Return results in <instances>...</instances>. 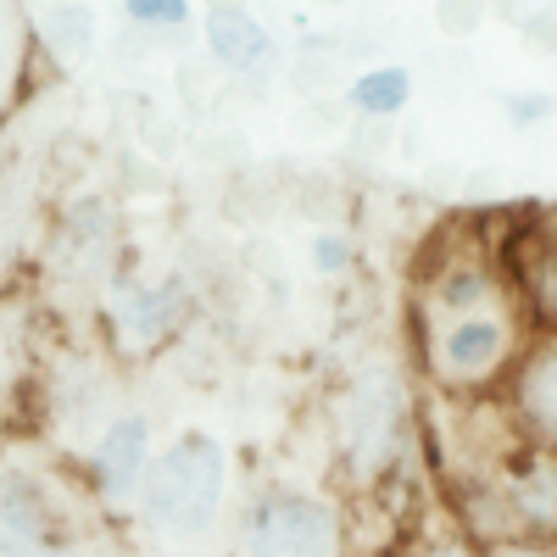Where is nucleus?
<instances>
[{
  "label": "nucleus",
  "instance_id": "1",
  "mask_svg": "<svg viewBox=\"0 0 557 557\" xmlns=\"http://www.w3.org/2000/svg\"><path fill=\"white\" fill-rule=\"evenodd\" d=\"M335 446L351 496H391L418 446V407L391 362H374L341 391Z\"/></svg>",
  "mask_w": 557,
  "mask_h": 557
},
{
  "label": "nucleus",
  "instance_id": "2",
  "mask_svg": "<svg viewBox=\"0 0 557 557\" xmlns=\"http://www.w3.org/2000/svg\"><path fill=\"white\" fill-rule=\"evenodd\" d=\"M418 323V362L435 396L451 401H474V396H496L513 357L530 341V312L524 301H502V307H480V312H451V318H412Z\"/></svg>",
  "mask_w": 557,
  "mask_h": 557
},
{
  "label": "nucleus",
  "instance_id": "3",
  "mask_svg": "<svg viewBox=\"0 0 557 557\" xmlns=\"http://www.w3.org/2000/svg\"><path fill=\"white\" fill-rule=\"evenodd\" d=\"M134 507H139V524L168 546L207 541L228 507V446L212 430L173 435L151 457Z\"/></svg>",
  "mask_w": 557,
  "mask_h": 557
},
{
  "label": "nucleus",
  "instance_id": "4",
  "mask_svg": "<svg viewBox=\"0 0 557 557\" xmlns=\"http://www.w3.org/2000/svg\"><path fill=\"white\" fill-rule=\"evenodd\" d=\"M235 557H351V513L323 491L262 485L235 519Z\"/></svg>",
  "mask_w": 557,
  "mask_h": 557
},
{
  "label": "nucleus",
  "instance_id": "5",
  "mask_svg": "<svg viewBox=\"0 0 557 557\" xmlns=\"http://www.w3.org/2000/svg\"><path fill=\"white\" fill-rule=\"evenodd\" d=\"M0 552L7 557H67L73 519L34 474H0Z\"/></svg>",
  "mask_w": 557,
  "mask_h": 557
},
{
  "label": "nucleus",
  "instance_id": "6",
  "mask_svg": "<svg viewBox=\"0 0 557 557\" xmlns=\"http://www.w3.org/2000/svg\"><path fill=\"white\" fill-rule=\"evenodd\" d=\"M496 396L524 441L557 451V330H530Z\"/></svg>",
  "mask_w": 557,
  "mask_h": 557
},
{
  "label": "nucleus",
  "instance_id": "7",
  "mask_svg": "<svg viewBox=\"0 0 557 557\" xmlns=\"http://www.w3.org/2000/svg\"><path fill=\"white\" fill-rule=\"evenodd\" d=\"M196 318V290L184 273H162L151 285H128L112 301V323H117V341L134 351H157L168 346L184 323Z\"/></svg>",
  "mask_w": 557,
  "mask_h": 557
},
{
  "label": "nucleus",
  "instance_id": "8",
  "mask_svg": "<svg viewBox=\"0 0 557 557\" xmlns=\"http://www.w3.org/2000/svg\"><path fill=\"white\" fill-rule=\"evenodd\" d=\"M151 418L146 412H112L96 446H89V480H96V496L123 507L139 496V485H146V469H151Z\"/></svg>",
  "mask_w": 557,
  "mask_h": 557
},
{
  "label": "nucleus",
  "instance_id": "9",
  "mask_svg": "<svg viewBox=\"0 0 557 557\" xmlns=\"http://www.w3.org/2000/svg\"><path fill=\"white\" fill-rule=\"evenodd\" d=\"M201 39H207V57L223 73H240V78H262L278 67V39L268 34V23L235 0H212L207 17H201Z\"/></svg>",
  "mask_w": 557,
  "mask_h": 557
},
{
  "label": "nucleus",
  "instance_id": "10",
  "mask_svg": "<svg viewBox=\"0 0 557 557\" xmlns=\"http://www.w3.org/2000/svg\"><path fill=\"white\" fill-rule=\"evenodd\" d=\"M34 28H39V45L57 62H84L101 39V17H96V7H84V0H51Z\"/></svg>",
  "mask_w": 557,
  "mask_h": 557
},
{
  "label": "nucleus",
  "instance_id": "11",
  "mask_svg": "<svg viewBox=\"0 0 557 557\" xmlns=\"http://www.w3.org/2000/svg\"><path fill=\"white\" fill-rule=\"evenodd\" d=\"M346 107L357 117H374V123H396L412 107V67L385 62V67H368L346 84Z\"/></svg>",
  "mask_w": 557,
  "mask_h": 557
},
{
  "label": "nucleus",
  "instance_id": "12",
  "mask_svg": "<svg viewBox=\"0 0 557 557\" xmlns=\"http://www.w3.org/2000/svg\"><path fill=\"white\" fill-rule=\"evenodd\" d=\"M62 240L73 246V251H112V240H117V212H112V201L107 196H73L67 201V212H62Z\"/></svg>",
  "mask_w": 557,
  "mask_h": 557
},
{
  "label": "nucleus",
  "instance_id": "13",
  "mask_svg": "<svg viewBox=\"0 0 557 557\" xmlns=\"http://www.w3.org/2000/svg\"><path fill=\"white\" fill-rule=\"evenodd\" d=\"M396 557H485V546L462 530V524L446 513V502H441V513H435L430 524L407 530V546H401Z\"/></svg>",
  "mask_w": 557,
  "mask_h": 557
},
{
  "label": "nucleus",
  "instance_id": "14",
  "mask_svg": "<svg viewBox=\"0 0 557 557\" xmlns=\"http://www.w3.org/2000/svg\"><path fill=\"white\" fill-rule=\"evenodd\" d=\"M123 17L151 34H178L196 23V0H123Z\"/></svg>",
  "mask_w": 557,
  "mask_h": 557
},
{
  "label": "nucleus",
  "instance_id": "15",
  "mask_svg": "<svg viewBox=\"0 0 557 557\" xmlns=\"http://www.w3.org/2000/svg\"><path fill=\"white\" fill-rule=\"evenodd\" d=\"M307 262H312V273H323V278H341V273H351V262H357V240L346 235V228H318L312 246H307Z\"/></svg>",
  "mask_w": 557,
  "mask_h": 557
},
{
  "label": "nucleus",
  "instance_id": "16",
  "mask_svg": "<svg viewBox=\"0 0 557 557\" xmlns=\"http://www.w3.org/2000/svg\"><path fill=\"white\" fill-rule=\"evenodd\" d=\"M502 117L513 123L519 134H530L546 117H557V96H552V89H507V96H502Z\"/></svg>",
  "mask_w": 557,
  "mask_h": 557
},
{
  "label": "nucleus",
  "instance_id": "17",
  "mask_svg": "<svg viewBox=\"0 0 557 557\" xmlns=\"http://www.w3.org/2000/svg\"><path fill=\"white\" fill-rule=\"evenodd\" d=\"M435 23L451 39H469L485 23V0H435Z\"/></svg>",
  "mask_w": 557,
  "mask_h": 557
},
{
  "label": "nucleus",
  "instance_id": "18",
  "mask_svg": "<svg viewBox=\"0 0 557 557\" xmlns=\"http://www.w3.org/2000/svg\"><path fill=\"white\" fill-rule=\"evenodd\" d=\"M524 39L535 45V51L557 57V7H541V12H530V17H524Z\"/></svg>",
  "mask_w": 557,
  "mask_h": 557
},
{
  "label": "nucleus",
  "instance_id": "19",
  "mask_svg": "<svg viewBox=\"0 0 557 557\" xmlns=\"http://www.w3.org/2000/svg\"><path fill=\"white\" fill-rule=\"evenodd\" d=\"M485 557H557V541H507V546H491Z\"/></svg>",
  "mask_w": 557,
  "mask_h": 557
},
{
  "label": "nucleus",
  "instance_id": "20",
  "mask_svg": "<svg viewBox=\"0 0 557 557\" xmlns=\"http://www.w3.org/2000/svg\"><path fill=\"white\" fill-rule=\"evenodd\" d=\"M7 78H12V34L0 28V89H7Z\"/></svg>",
  "mask_w": 557,
  "mask_h": 557
},
{
  "label": "nucleus",
  "instance_id": "21",
  "mask_svg": "<svg viewBox=\"0 0 557 557\" xmlns=\"http://www.w3.org/2000/svg\"><path fill=\"white\" fill-rule=\"evenodd\" d=\"M330 7H335V0H330Z\"/></svg>",
  "mask_w": 557,
  "mask_h": 557
},
{
  "label": "nucleus",
  "instance_id": "22",
  "mask_svg": "<svg viewBox=\"0 0 557 557\" xmlns=\"http://www.w3.org/2000/svg\"><path fill=\"white\" fill-rule=\"evenodd\" d=\"M0 557H7V552H0Z\"/></svg>",
  "mask_w": 557,
  "mask_h": 557
}]
</instances>
